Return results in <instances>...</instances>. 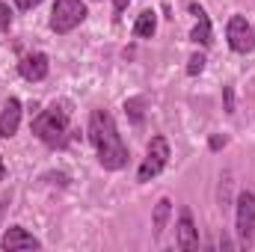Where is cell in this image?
<instances>
[{
	"label": "cell",
	"instance_id": "cell-1",
	"mask_svg": "<svg viewBox=\"0 0 255 252\" xmlns=\"http://www.w3.org/2000/svg\"><path fill=\"white\" fill-rule=\"evenodd\" d=\"M89 139L98 151V160L104 169H122L128 166V145L119 136V127L107 110H92L89 116Z\"/></svg>",
	"mask_w": 255,
	"mask_h": 252
},
{
	"label": "cell",
	"instance_id": "cell-2",
	"mask_svg": "<svg viewBox=\"0 0 255 252\" xmlns=\"http://www.w3.org/2000/svg\"><path fill=\"white\" fill-rule=\"evenodd\" d=\"M71 130V107L68 101H54L48 104L36 119H33V133L45 145H65Z\"/></svg>",
	"mask_w": 255,
	"mask_h": 252
},
{
	"label": "cell",
	"instance_id": "cell-3",
	"mask_svg": "<svg viewBox=\"0 0 255 252\" xmlns=\"http://www.w3.org/2000/svg\"><path fill=\"white\" fill-rule=\"evenodd\" d=\"M169 163V142L166 136H151L148 148H145V157L139 163V172H136V181H151L157 178Z\"/></svg>",
	"mask_w": 255,
	"mask_h": 252
},
{
	"label": "cell",
	"instance_id": "cell-4",
	"mask_svg": "<svg viewBox=\"0 0 255 252\" xmlns=\"http://www.w3.org/2000/svg\"><path fill=\"white\" fill-rule=\"evenodd\" d=\"M86 18V6L83 0H57L51 9V30L54 33H71L74 27H80Z\"/></svg>",
	"mask_w": 255,
	"mask_h": 252
},
{
	"label": "cell",
	"instance_id": "cell-5",
	"mask_svg": "<svg viewBox=\"0 0 255 252\" xmlns=\"http://www.w3.org/2000/svg\"><path fill=\"white\" fill-rule=\"evenodd\" d=\"M226 39H229V48H232L235 54H250L255 48V30L250 27V21H247L244 15H232V18H229Z\"/></svg>",
	"mask_w": 255,
	"mask_h": 252
},
{
	"label": "cell",
	"instance_id": "cell-6",
	"mask_svg": "<svg viewBox=\"0 0 255 252\" xmlns=\"http://www.w3.org/2000/svg\"><path fill=\"white\" fill-rule=\"evenodd\" d=\"M238 238L244 247H250L255 238V193L241 190L238 196Z\"/></svg>",
	"mask_w": 255,
	"mask_h": 252
},
{
	"label": "cell",
	"instance_id": "cell-7",
	"mask_svg": "<svg viewBox=\"0 0 255 252\" xmlns=\"http://www.w3.org/2000/svg\"><path fill=\"white\" fill-rule=\"evenodd\" d=\"M48 57L42 54V51H36V54H27V57H21V63H18V74L24 77V80H30V83H39V80H45L48 77Z\"/></svg>",
	"mask_w": 255,
	"mask_h": 252
},
{
	"label": "cell",
	"instance_id": "cell-8",
	"mask_svg": "<svg viewBox=\"0 0 255 252\" xmlns=\"http://www.w3.org/2000/svg\"><path fill=\"white\" fill-rule=\"evenodd\" d=\"M42 244L27 232V229H21V226H12V229H6V235H3V250L6 252H15V250H39Z\"/></svg>",
	"mask_w": 255,
	"mask_h": 252
},
{
	"label": "cell",
	"instance_id": "cell-9",
	"mask_svg": "<svg viewBox=\"0 0 255 252\" xmlns=\"http://www.w3.org/2000/svg\"><path fill=\"white\" fill-rule=\"evenodd\" d=\"M18 125H21V101L18 98H9L0 110V136H15L18 133Z\"/></svg>",
	"mask_w": 255,
	"mask_h": 252
},
{
	"label": "cell",
	"instance_id": "cell-10",
	"mask_svg": "<svg viewBox=\"0 0 255 252\" xmlns=\"http://www.w3.org/2000/svg\"><path fill=\"white\" fill-rule=\"evenodd\" d=\"M190 12L196 15V27H193L190 39L196 45H202V48H208L214 39H211V21H208V15H205V9L199 6V3H190Z\"/></svg>",
	"mask_w": 255,
	"mask_h": 252
},
{
	"label": "cell",
	"instance_id": "cell-11",
	"mask_svg": "<svg viewBox=\"0 0 255 252\" xmlns=\"http://www.w3.org/2000/svg\"><path fill=\"white\" fill-rule=\"evenodd\" d=\"M178 247H181V250H196V247H199L196 226H193V214L187 208L181 211V220H178Z\"/></svg>",
	"mask_w": 255,
	"mask_h": 252
},
{
	"label": "cell",
	"instance_id": "cell-12",
	"mask_svg": "<svg viewBox=\"0 0 255 252\" xmlns=\"http://www.w3.org/2000/svg\"><path fill=\"white\" fill-rule=\"evenodd\" d=\"M154 30H157V15H154L151 9H142V12L136 15L133 36H139V39H151V36H154Z\"/></svg>",
	"mask_w": 255,
	"mask_h": 252
},
{
	"label": "cell",
	"instance_id": "cell-13",
	"mask_svg": "<svg viewBox=\"0 0 255 252\" xmlns=\"http://www.w3.org/2000/svg\"><path fill=\"white\" fill-rule=\"evenodd\" d=\"M169 211H172V202H169V199H160V202L154 205V220H151V226H154V238L163 235L166 220H169Z\"/></svg>",
	"mask_w": 255,
	"mask_h": 252
},
{
	"label": "cell",
	"instance_id": "cell-14",
	"mask_svg": "<svg viewBox=\"0 0 255 252\" xmlns=\"http://www.w3.org/2000/svg\"><path fill=\"white\" fill-rule=\"evenodd\" d=\"M125 113H128V119L133 122V125H139L142 119H145V98H128L125 101Z\"/></svg>",
	"mask_w": 255,
	"mask_h": 252
},
{
	"label": "cell",
	"instance_id": "cell-15",
	"mask_svg": "<svg viewBox=\"0 0 255 252\" xmlns=\"http://www.w3.org/2000/svg\"><path fill=\"white\" fill-rule=\"evenodd\" d=\"M202 68H205V54H193L190 63H187V74H190V77H196Z\"/></svg>",
	"mask_w": 255,
	"mask_h": 252
},
{
	"label": "cell",
	"instance_id": "cell-16",
	"mask_svg": "<svg viewBox=\"0 0 255 252\" xmlns=\"http://www.w3.org/2000/svg\"><path fill=\"white\" fill-rule=\"evenodd\" d=\"M9 27H12V9L6 3H0V33L9 30Z\"/></svg>",
	"mask_w": 255,
	"mask_h": 252
},
{
	"label": "cell",
	"instance_id": "cell-17",
	"mask_svg": "<svg viewBox=\"0 0 255 252\" xmlns=\"http://www.w3.org/2000/svg\"><path fill=\"white\" fill-rule=\"evenodd\" d=\"M39 3H42V0H15V6H18V9H24V12H27V9H33V6H39Z\"/></svg>",
	"mask_w": 255,
	"mask_h": 252
},
{
	"label": "cell",
	"instance_id": "cell-18",
	"mask_svg": "<svg viewBox=\"0 0 255 252\" xmlns=\"http://www.w3.org/2000/svg\"><path fill=\"white\" fill-rule=\"evenodd\" d=\"M125 9H128V0H113V15H116V18H119Z\"/></svg>",
	"mask_w": 255,
	"mask_h": 252
},
{
	"label": "cell",
	"instance_id": "cell-19",
	"mask_svg": "<svg viewBox=\"0 0 255 252\" xmlns=\"http://www.w3.org/2000/svg\"><path fill=\"white\" fill-rule=\"evenodd\" d=\"M220 145H226V136H214L211 139V148H220Z\"/></svg>",
	"mask_w": 255,
	"mask_h": 252
},
{
	"label": "cell",
	"instance_id": "cell-20",
	"mask_svg": "<svg viewBox=\"0 0 255 252\" xmlns=\"http://www.w3.org/2000/svg\"><path fill=\"white\" fill-rule=\"evenodd\" d=\"M3 172H6V169H3V157H0V178H3Z\"/></svg>",
	"mask_w": 255,
	"mask_h": 252
},
{
	"label": "cell",
	"instance_id": "cell-21",
	"mask_svg": "<svg viewBox=\"0 0 255 252\" xmlns=\"http://www.w3.org/2000/svg\"><path fill=\"white\" fill-rule=\"evenodd\" d=\"M6 205H9V202H0V214H3V208H6Z\"/></svg>",
	"mask_w": 255,
	"mask_h": 252
}]
</instances>
